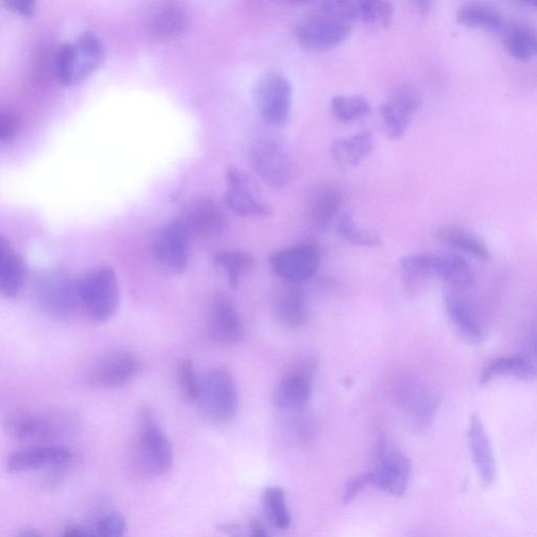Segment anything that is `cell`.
I'll return each mask as SVG.
<instances>
[{
    "label": "cell",
    "mask_w": 537,
    "mask_h": 537,
    "mask_svg": "<svg viewBox=\"0 0 537 537\" xmlns=\"http://www.w3.org/2000/svg\"><path fill=\"white\" fill-rule=\"evenodd\" d=\"M403 282L406 289L416 291L435 277L434 254H413L400 261Z\"/></svg>",
    "instance_id": "31"
},
{
    "label": "cell",
    "mask_w": 537,
    "mask_h": 537,
    "mask_svg": "<svg viewBox=\"0 0 537 537\" xmlns=\"http://www.w3.org/2000/svg\"><path fill=\"white\" fill-rule=\"evenodd\" d=\"M526 4L534 8H537V0H531V2H527Z\"/></svg>",
    "instance_id": "49"
},
{
    "label": "cell",
    "mask_w": 537,
    "mask_h": 537,
    "mask_svg": "<svg viewBox=\"0 0 537 537\" xmlns=\"http://www.w3.org/2000/svg\"><path fill=\"white\" fill-rule=\"evenodd\" d=\"M63 537H92L88 532L76 525H69L63 532Z\"/></svg>",
    "instance_id": "45"
},
{
    "label": "cell",
    "mask_w": 537,
    "mask_h": 537,
    "mask_svg": "<svg viewBox=\"0 0 537 537\" xmlns=\"http://www.w3.org/2000/svg\"><path fill=\"white\" fill-rule=\"evenodd\" d=\"M510 56L521 61H528L537 56V34L531 29L518 27L510 30L504 41Z\"/></svg>",
    "instance_id": "36"
},
{
    "label": "cell",
    "mask_w": 537,
    "mask_h": 537,
    "mask_svg": "<svg viewBox=\"0 0 537 537\" xmlns=\"http://www.w3.org/2000/svg\"><path fill=\"white\" fill-rule=\"evenodd\" d=\"M104 58L102 40L94 33L85 32L74 42H67L57 50L54 72L63 85L74 84L96 71Z\"/></svg>",
    "instance_id": "2"
},
{
    "label": "cell",
    "mask_w": 537,
    "mask_h": 537,
    "mask_svg": "<svg viewBox=\"0 0 537 537\" xmlns=\"http://www.w3.org/2000/svg\"><path fill=\"white\" fill-rule=\"evenodd\" d=\"M445 306L448 316L461 333L470 342H480L484 338V328L474 307L461 293L448 290L445 294Z\"/></svg>",
    "instance_id": "24"
},
{
    "label": "cell",
    "mask_w": 537,
    "mask_h": 537,
    "mask_svg": "<svg viewBox=\"0 0 537 537\" xmlns=\"http://www.w3.org/2000/svg\"><path fill=\"white\" fill-rule=\"evenodd\" d=\"M19 130V120L16 115L3 109L0 112V141L6 144L11 142L17 135Z\"/></svg>",
    "instance_id": "41"
},
{
    "label": "cell",
    "mask_w": 537,
    "mask_h": 537,
    "mask_svg": "<svg viewBox=\"0 0 537 537\" xmlns=\"http://www.w3.org/2000/svg\"><path fill=\"white\" fill-rule=\"evenodd\" d=\"M189 232L191 239H218L227 227L221 207L208 198L190 201L179 219Z\"/></svg>",
    "instance_id": "16"
},
{
    "label": "cell",
    "mask_w": 537,
    "mask_h": 537,
    "mask_svg": "<svg viewBox=\"0 0 537 537\" xmlns=\"http://www.w3.org/2000/svg\"><path fill=\"white\" fill-rule=\"evenodd\" d=\"M331 110L334 117L342 123H351L367 118L372 111V106L367 98L362 95L334 96L331 100Z\"/></svg>",
    "instance_id": "35"
},
{
    "label": "cell",
    "mask_w": 537,
    "mask_h": 537,
    "mask_svg": "<svg viewBox=\"0 0 537 537\" xmlns=\"http://www.w3.org/2000/svg\"><path fill=\"white\" fill-rule=\"evenodd\" d=\"M421 106V97L412 87L402 85L390 95L381 107L386 134L391 139L404 136Z\"/></svg>",
    "instance_id": "17"
},
{
    "label": "cell",
    "mask_w": 537,
    "mask_h": 537,
    "mask_svg": "<svg viewBox=\"0 0 537 537\" xmlns=\"http://www.w3.org/2000/svg\"><path fill=\"white\" fill-rule=\"evenodd\" d=\"M337 231L342 239L356 246L378 247L381 245L379 234L361 228L350 213L343 214L340 218Z\"/></svg>",
    "instance_id": "37"
},
{
    "label": "cell",
    "mask_w": 537,
    "mask_h": 537,
    "mask_svg": "<svg viewBox=\"0 0 537 537\" xmlns=\"http://www.w3.org/2000/svg\"><path fill=\"white\" fill-rule=\"evenodd\" d=\"M264 505L271 523L281 530H286L291 524L290 513L286 504L285 492L279 487H269L264 493Z\"/></svg>",
    "instance_id": "38"
},
{
    "label": "cell",
    "mask_w": 537,
    "mask_h": 537,
    "mask_svg": "<svg viewBox=\"0 0 537 537\" xmlns=\"http://www.w3.org/2000/svg\"><path fill=\"white\" fill-rule=\"evenodd\" d=\"M394 18V6L383 0L357 2V21L376 30L388 29Z\"/></svg>",
    "instance_id": "34"
},
{
    "label": "cell",
    "mask_w": 537,
    "mask_h": 537,
    "mask_svg": "<svg viewBox=\"0 0 537 537\" xmlns=\"http://www.w3.org/2000/svg\"><path fill=\"white\" fill-rule=\"evenodd\" d=\"M139 360L131 353H113L100 360L90 373L92 384L104 389H120L139 374Z\"/></svg>",
    "instance_id": "19"
},
{
    "label": "cell",
    "mask_w": 537,
    "mask_h": 537,
    "mask_svg": "<svg viewBox=\"0 0 537 537\" xmlns=\"http://www.w3.org/2000/svg\"><path fill=\"white\" fill-rule=\"evenodd\" d=\"M367 474L370 485L401 497L412 474V462L397 447L381 440L375 447V465Z\"/></svg>",
    "instance_id": "7"
},
{
    "label": "cell",
    "mask_w": 537,
    "mask_h": 537,
    "mask_svg": "<svg viewBox=\"0 0 537 537\" xmlns=\"http://www.w3.org/2000/svg\"><path fill=\"white\" fill-rule=\"evenodd\" d=\"M178 381L184 398L197 402L200 395L201 380L198 378L195 365L190 359H183L178 365Z\"/></svg>",
    "instance_id": "39"
},
{
    "label": "cell",
    "mask_w": 537,
    "mask_h": 537,
    "mask_svg": "<svg viewBox=\"0 0 537 537\" xmlns=\"http://www.w3.org/2000/svg\"><path fill=\"white\" fill-rule=\"evenodd\" d=\"M214 264L226 272L229 286L233 290L238 289L241 278L253 272L256 267L254 256L242 250L223 251L214 257Z\"/></svg>",
    "instance_id": "32"
},
{
    "label": "cell",
    "mask_w": 537,
    "mask_h": 537,
    "mask_svg": "<svg viewBox=\"0 0 537 537\" xmlns=\"http://www.w3.org/2000/svg\"><path fill=\"white\" fill-rule=\"evenodd\" d=\"M4 429L10 438L17 441L44 442L57 436L58 423L48 415L17 410L6 417Z\"/></svg>",
    "instance_id": "18"
},
{
    "label": "cell",
    "mask_w": 537,
    "mask_h": 537,
    "mask_svg": "<svg viewBox=\"0 0 537 537\" xmlns=\"http://www.w3.org/2000/svg\"><path fill=\"white\" fill-rule=\"evenodd\" d=\"M226 204L236 216L269 218L272 208L263 200L260 188L241 169L230 167L226 174Z\"/></svg>",
    "instance_id": "11"
},
{
    "label": "cell",
    "mask_w": 537,
    "mask_h": 537,
    "mask_svg": "<svg viewBox=\"0 0 537 537\" xmlns=\"http://www.w3.org/2000/svg\"><path fill=\"white\" fill-rule=\"evenodd\" d=\"M317 363L313 359L300 361L278 383L274 402L287 411H298L309 402L312 396L313 380Z\"/></svg>",
    "instance_id": "14"
},
{
    "label": "cell",
    "mask_w": 537,
    "mask_h": 537,
    "mask_svg": "<svg viewBox=\"0 0 537 537\" xmlns=\"http://www.w3.org/2000/svg\"><path fill=\"white\" fill-rule=\"evenodd\" d=\"M35 293L40 307L57 318L67 317L81 305L78 281L61 270L42 272Z\"/></svg>",
    "instance_id": "8"
},
{
    "label": "cell",
    "mask_w": 537,
    "mask_h": 537,
    "mask_svg": "<svg viewBox=\"0 0 537 537\" xmlns=\"http://www.w3.org/2000/svg\"><path fill=\"white\" fill-rule=\"evenodd\" d=\"M321 261L319 249L310 244L277 251L270 256L273 272L291 284H300L311 278Z\"/></svg>",
    "instance_id": "13"
},
{
    "label": "cell",
    "mask_w": 537,
    "mask_h": 537,
    "mask_svg": "<svg viewBox=\"0 0 537 537\" xmlns=\"http://www.w3.org/2000/svg\"><path fill=\"white\" fill-rule=\"evenodd\" d=\"M197 402L206 421L213 424L230 422L239 408L238 389L231 373L221 368L209 370L201 379Z\"/></svg>",
    "instance_id": "4"
},
{
    "label": "cell",
    "mask_w": 537,
    "mask_h": 537,
    "mask_svg": "<svg viewBox=\"0 0 537 537\" xmlns=\"http://www.w3.org/2000/svg\"><path fill=\"white\" fill-rule=\"evenodd\" d=\"M512 376L523 381H532L537 378V369L522 356H506L491 361L484 369L480 384L485 385L493 378Z\"/></svg>",
    "instance_id": "29"
},
{
    "label": "cell",
    "mask_w": 537,
    "mask_h": 537,
    "mask_svg": "<svg viewBox=\"0 0 537 537\" xmlns=\"http://www.w3.org/2000/svg\"><path fill=\"white\" fill-rule=\"evenodd\" d=\"M7 8L23 16L31 17L35 13L36 2L34 0H4Z\"/></svg>",
    "instance_id": "43"
},
{
    "label": "cell",
    "mask_w": 537,
    "mask_h": 537,
    "mask_svg": "<svg viewBox=\"0 0 537 537\" xmlns=\"http://www.w3.org/2000/svg\"><path fill=\"white\" fill-rule=\"evenodd\" d=\"M207 333L218 347L239 346L244 337V325L238 309L226 294L214 295L207 311Z\"/></svg>",
    "instance_id": "12"
},
{
    "label": "cell",
    "mask_w": 537,
    "mask_h": 537,
    "mask_svg": "<svg viewBox=\"0 0 537 537\" xmlns=\"http://www.w3.org/2000/svg\"><path fill=\"white\" fill-rule=\"evenodd\" d=\"M434 272L435 277L456 289L470 288L476 282L474 269L458 254H434Z\"/></svg>",
    "instance_id": "28"
},
{
    "label": "cell",
    "mask_w": 537,
    "mask_h": 537,
    "mask_svg": "<svg viewBox=\"0 0 537 537\" xmlns=\"http://www.w3.org/2000/svg\"><path fill=\"white\" fill-rule=\"evenodd\" d=\"M72 461L71 451L57 446H37L16 451L6 463L9 474H23V472L38 469H62Z\"/></svg>",
    "instance_id": "20"
},
{
    "label": "cell",
    "mask_w": 537,
    "mask_h": 537,
    "mask_svg": "<svg viewBox=\"0 0 537 537\" xmlns=\"http://www.w3.org/2000/svg\"><path fill=\"white\" fill-rule=\"evenodd\" d=\"M374 145L375 139L372 132L362 131L333 142L331 154L339 166L354 167L373 152Z\"/></svg>",
    "instance_id": "27"
},
{
    "label": "cell",
    "mask_w": 537,
    "mask_h": 537,
    "mask_svg": "<svg viewBox=\"0 0 537 537\" xmlns=\"http://www.w3.org/2000/svg\"><path fill=\"white\" fill-rule=\"evenodd\" d=\"M127 522L118 511H110L102 515L96 524L97 537H125Z\"/></svg>",
    "instance_id": "40"
},
{
    "label": "cell",
    "mask_w": 537,
    "mask_h": 537,
    "mask_svg": "<svg viewBox=\"0 0 537 537\" xmlns=\"http://www.w3.org/2000/svg\"><path fill=\"white\" fill-rule=\"evenodd\" d=\"M436 238L442 244L474 256L478 260L487 262L490 259L488 247L477 236L465 230L456 227H442L437 231Z\"/></svg>",
    "instance_id": "30"
},
{
    "label": "cell",
    "mask_w": 537,
    "mask_h": 537,
    "mask_svg": "<svg viewBox=\"0 0 537 537\" xmlns=\"http://www.w3.org/2000/svg\"><path fill=\"white\" fill-rule=\"evenodd\" d=\"M273 314L281 324L292 330L303 328L309 320L306 293L299 284L288 283L273 300Z\"/></svg>",
    "instance_id": "22"
},
{
    "label": "cell",
    "mask_w": 537,
    "mask_h": 537,
    "mask_svg": "<svg viewBox=\"0 0 537 537\" xmlns=\"http://www.w3.org/2000/svg\"><path fill=\"white\" fill-rule=\"evenodd\" d=\"M16 537H44L35 529L21 530Z\"/></svg>",
    "instance_id": "47"
},
{
    "label": "cell",
    "mask_w": 537,
    "mask_h": 537,
    "mask_svg": "<svg viewBox=\"0 0 537 537\" xmlns=\"http://www.w3.org/2000/svg\"><path fill=\"white\" fill-rule=\"evenodd\" d=\"M81 306L98 322L111 320L120 305L118 278L112 267L93 269L78 281Z\"/></svg>",
    "instance_id": "3"
},
{
    "label": "cell",
    "mask_w": 537,
    "mask_h": 537,
    "mask_svg": "<svg viewBox=\"0 0 537 537\" xmlns=\"http://www.w3.org/2000/svg\"><path fill=\"white\" fill-rule=\"evenodd\" d=\"M249 161L254 173L266 184L283 188L296 178V166L285 147L271 139H257L249 149Z\"/></svg>",
    "instance_id": "6"
},
{
    "label": "cell",
    "mask_w": 537,
    "mask_h": 537,
    "mask_svg": "<svg viewBox=\"0 0 537 537\" xmlns=\"http://www.w3.org/2000/svg\"><path fill=\"white\" fill-rule=\"evenodd\" d=\"M368 485H370V483L367 472L352 478L346 486L345 494H343V503L350 504L365 486Z\"/></svg>",
    "instance_id": "42"
},
{
    "label": "cell",
    "mask_w": 537,
    "mask_h": 537,
    "mask_svg": "<svg viewBox=\"0 0 537 537\" xmlns=\"http://www.w3.org/2000/svg\"><path fill=\"white\" fill-rule=\"evenodd\" d=\"M253 99L257 111L269 125L283 126L290 117L293 88L290 80L279 73H270L255 84Z\"/></svg>",
    "instance_id": "9"
},
{
    "label": "cell",
    "mask_w": 537,
    "mask_h": 537,
    "mask_svg": "<svg viewBox=\"0 0 537 537\" xmlns=\"http://www.w3.org/2000/svg\"><path fill=\"white\" fill-rule=\"evenodd\" d=\"M26 275L23 257L4 238L0 239V291L3 295L16 297L24 287Z\"/></svg>",
    "instance_id": "25"
},
{
    "label": "cell",
    "mask_w": 537,
    "mask_h": 537,
    "mask_svg": "<svg viewBox=\"0 0 537 537\" xmlns=\"http://www.w3.org/2000/svg\"><path fill=\"white\" fill-rule=\"evenodd\" d=\"M218 530L227 535L228 537H241L242 530L239 525L235 524H221L218 526Z\"/></svg>",
    "instance_id": "44"
},
{
    "label": "cell",
    "mask_w": 537,
    "mask_h": 537,
    "mask_svg": "<svg viewBox=\"0 0 537 537\" xmlns=\"http://www.w3.org/2000/svg\"><path fill=\"white\" fill-rule=\"evenodd\" d=\"M148 26L160 39L177 38L186 29V11L176 3H160L150 13Z\"/></svg>",
    "instance_id": "26"
},
{
    "label": "cell",
    "mask_w": 537,
    "mask_h": 537,
    "mask_svg": "<svg viewBox=\"0 0 537 537\" xmlns=\"http://www.w3.org/2000/svg\"><path fill=\"white\" fill-rule=\"evenodd\" d=\"M458 23L468 28H480L488 31H501L504 19L501 13L489 6L467 5L457 12Z\"/></svg>",
    "instance_id": "33"
},
{
    "label": "cell",
    "mask_w": 537,
    "mask_h": 537,
    "mask_svg": "<svg viewBox=\"0 0 537 537\" xmlns=\"http://www.w3.org/2000/svg\"><path fill=\"white\" fill-rule=\"evenodd\" d=\"M532 345H533V352H534L535 356L537 357V326H536V329L534 331Z\"/></svg>",
    "instance_id": "48"
},
{
    "label": "cell",
    "mask_w": 537,
    "mask_h": 537,
    "mask_svg": "<svg viewBox=\"0 0 537 537\" xmlns=\"http://www.w3.org/2000/svg\"><path fill=\"white\" fill-rule=\"evenodd\" d=\"M392 397L401 410L421 426L431 424L440 405V398L431 386L413 376L399 377L393 385Z\"/></svg>",
    "instance_id": "10"
},
{
    "label": "cell",
    "mask_w": 537,
    "mask_h": 537,
    "mask_svg": "<svg viewBox=\"0 0 537 537\" xmlns=\"http://www.w3.org/2000/svg\"><path fill=\"white\" fill-rule=\"evenodd\" d=\"M341 192L332 185L313 187L307 195L306 213L317 228H327L337 217L342 206Z\"/></svg>",
    "instance_id": "23"
},
{
    "label": "cell",
    "mask_w": 537,
    "mask_h": 537,
    "mask_svg": "<svg viewBox=\"0 0 537 537\" xmlns=\"http://www.w3.org/2000/svg\"><path fill=\"white\" fill-rule=\"evenodd\" d=\"M250 537H269L260 521L252 520L250 524Z\"/></svg>",
    "instance_id": "46"
},
{
    "label": "cell",
    "mask_w": 537,
    "mask_h": 537,
    "mask_svg": "<svg viewBox=\"0 0 537 537\" xmlns=\"http://www.w3.org/2000/svg\"><path fill=\"white\" fill-rule=\"evenodd\" d=\"M190 241L191 236L179 219L164 225L154 239L158 262L171 272H183L189 262Z\"/></svg>",
    "instance_id": "15"
},
{
    "label": "cell",
    "mask_w": 537,
    "mask_h": 537,
    "mask_svg": "<svg viewBox=\"0 0 537 537\" xmlns=\"http://www.w3.org/2000/svg\"><path fill=\"white\" fill-rule=\"evenodd\" d=\"M468 443L472 461L484 486L497 478V461L485 426L478 416H472L468 428Z\"/></svg>",
    "instance_id": "21"
},
{
    "label": "cell",
    "mask_w": 537,
    "mask_h": 537,
    "mask_svg": "<svg viewBox=\"0 0 537 537\" xmlns=\"http://www.w3.org/2000/svg\"><path fill=\"white\" fill-rule=\"evenodd\" d=\"M137 453L149 475L162 477L174 465V450L155 414L148 407L141 410L138 424Z\"/></svg>",
    "instance_id": "5"
},
{
    "label": "cell",
    "mask_w": 537,
    "mask_h": 537,
    "mask_svg": "<svg viewBox=\"0 0 537 537\" xmlns=\"http://www.w3.org/2000/svg\"><path fill=\"white\" fill-rule=\"evenodd\" d=\"M352 23L336 8L335 2L320 3L296 28L300 45L309 50L337 48L351 35Z\"/></svg>",
    "instance_id": "1"
}]
</instances>
